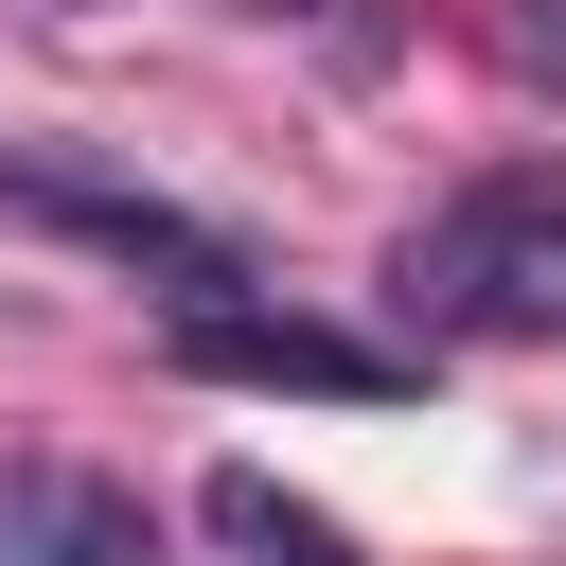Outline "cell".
Returning a JSON list of instances; mask_svg holds the SVG:
<instances>
[{
	"instance_id": "cell-4",
	"label": "cell",
	"mask_w": 566,
	"mask_h": 566,
	"mask_svg": "<svg viewBox=\"0 0 566 566\" xmlns=\"http://www.w3.org/2000/svg\"><path fill=\"white\" fill-rule=\"evenodd\" d=\"M159 513L106 478V460H53V442H0V566H142Z\"/></svg>"
},
{
	"instance_id": "cell-2",
	"label": "cell",
	"mask_w": 566,
	"mask_h": 566,
	"mask_svg": "<svg viewBox=\"0 0 566 566\" xmlns=\"http://www.w3.org/2000/svg\"><path fill=\"white\" fill-rule=\"evenodd\" d=\"M177 371H212V389H318V407H389L424 354H389V336H336V318H301V301H177Z\"/></svg>"
},
{
	"instance_id": "cell-6",
	"label": "cell",
	"mask_w": 566,
	"mask_h": 566,
	"mask_svg": "<svg viewBox=\"0 0 566 566\" xmlns=\"http://www.w3.org/2000/svg\"><path fill=\"white\" fill-rule=\"evenodd\" d=\"M478 53H495L531 106H566V0H478Z\"/></svg>"
},
{
	"instance_id": "cell-1",
	"label": "cell",
	"mask_w": 566,
	"mask_h": 566,
	"mask_svg": "<svg viewBox=\"0 0 566 566\" xmlns=\"http://www.w3.org/2000/svg\"><path fill=\"white\" fill-rule=\"evenodd\" d=\"M389 301H407L424 336H513V354H548V336H566V159L460 177V195L389 248Z\"/></svg>"
},
{
	"instance_id": "cell-5",
	"label": "cell",
	"mask_w": 566,
	"mask_h": 566,
	"mask_svg": "<svg viewBox=\"0 0 566 566\" xmlns=\"http://www.w3.org/2000/svg\"><path fill=\"white\" fill-rule=\"evenodd\" d=\"M195 531H212V548H230V566H371V548H354V531H336V513H318V495H283V478H265V460H230V478H212V495H195Z\"/></svg>"
},
{
	"instance_id": "cell-3",
	"label": "cell",
	"mask_w": 566,
	"mask_h": 566,
	"mask_svg": "<svg viewBox=\"0 0 566 566\" xmlns=\"http://www.w3.org/2000/svg\"><path fill=\"white\" fill-rule=\"evenodd\" d=\"M0 212H35V230H71V248H106V265H159L177 301H230V283H248V248H230L212 212H177V195H142V177H71V159H0Z\"/></svg>"
}]
</instances>
